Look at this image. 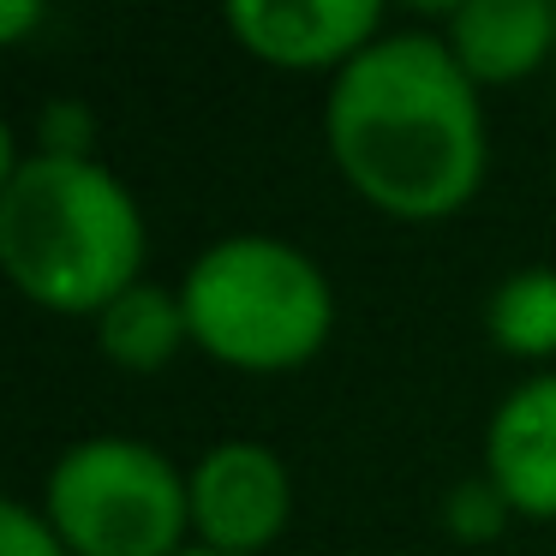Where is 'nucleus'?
<instances>
[{"mask_svg": "<svg viewBox=\"0 0 556 556\" xmlns=\"http://www.w3.org/2000/svg\"><path fill=\"white\" fill-rule=\"evenodd\" d=\"M324 144L336 174L395 222H443L467 210L491 168L479 85L437 30H383L324 97Z\"/></svg>", "mask_w": 556, "mask_h": 556, "instance_id": "obj_1", "label": "nucleus"}, {"mask_svg": "<svg viewBox=\"0 0 556 556\" xmlns=\"http://www.w3.org/2000/svg\"><path fill=\"white\" fill-rule=\"evenodd\" d=\"M144 210L97 156H7L0 269L30 305L97 317L144 281Z\"/></svg>", "mask_w": 556, "mask_h": 556, "instance_id": "obj_2", "label": "nucleus"}, {"mask_svg": "<svg viewBox=\"0 0 556 556\" xmlns=\"http://www.w3.org/2000/svg\"><path fill=\"white\" fill-rule=\"evenodd\" d=\"M192 348L228 371H300L336 336L324 264L281 233H222L180 276Z\"/></svg>", "mask_w": 556, "mask_h": 556, "instance_id": "obj_3", "label": "nucleus"}, {"mask_svg": "<svg viewBox=\"0 0 556 556\" xmlns=\"http://www.w3.org/2000/svg\"><path fill=\"white\" fill-rule=\"evenodd\" d=\"M42 515L73 556H180L192 484L138 437H85L42 479Z\"/></svg>", "mask_w": 556, "mask_h": 556, "instance_id": "obj_4", "label": "nucleus"}, {"mask_svg": "<svg viewBox=\"0 0 556 556\" xmlns=\"http://www.w3.org/2000/svg\"><path fill=\"white\" fill-rule=\"evenodd\" d=\"M186 484H192V544L204 551L257 556L293 520V467L281 460V448L252 437L204 448Z\"/></svg>", "mask_w": 556, "mask_h": 556, "instance_id": "obj_5", "label": "nucleus"}, {"mask_svg": "<svg viewBox=\"0 0 556 556\" xmlns=\"http://www.w3.org/2000/svg\"><path fill=\"white\" fill-rule=\"evenodd\" d=\"M222 25L264 66L341 73L383 37V7L377 0H228Z\"/></svg>", "mask_w": 556, "mask_h": 556, "instance_id": "obj_6", "label": "nucleus"}, {"mask_svg": "<svg viewBox=\"0 0 556 556\" xmlns=\"http://www.w3.org/2000/svg\"><path fill=\"white\" fill-rule=\"evenodd\" d=\"M484 479L527 520H556V371H539L496 401L484 425Z\"/></svg>", "mask_w": 556, "mask_h": 556, "instance_id": "obj_7", "label": "nucleus"}, {"mask_svg": "<svg viewBox=\"0 0 556 556\" xmlns=\"http://www.w3.org/2000/svg\"><path fill=\"white\" fill-rule=\"evenodd\" d=\"M448 54L472 85H515L556 54V7L551 0H460L443 13Z\"/></svg>", "mask_w": 556, "mask_h": 556, "instance_id": "obj_8", "label": "nucleus"}, {"mask_svg": "<svg viewBox=\"0 0 556 556\" xmlns=\"http://www.w3.org/2000/svg\"><path fill=\"white\" fill-rule=\"evenodd\" d=\"M97 348L109 353V365H121L132 377L168 371L180 359V348H192V324H186L180 288L150 281V276L138 288H126L114 305L97 312Z\"/></svg>", "mask_w": 556, "mask_h": 556, "instance_id": "obj_9", "label": "nucleus"}, {"mask_svg": "<svg viewBox=\"0 0 556 556\" xmlns=\"http://www.w3.org/2000/svg\"><path fill=\"white\" fill-rule=\"evenodd\" d=\"M484 329L508 359H556V269H508L484 300Z\"/></svg>", "mask_w": 556, "mask_h": 556, "instance_id": "obj_10", "label": "nucleus"}, {"mask_svg": "<svg viewBox=\"0 0 556 556\" xmlns=\"http://www.w3.org/2000/svg\"><path fill=\"white\" fill-rule=\"evenodd\" d=\"M503 520H515V508H508V496L496 491L484 472L479 479H460L455 491H448V527H455L460 539H496Z\"/></svg>", "mask_w": 556, "mask_h": 556, "instance_id": "obj_11", "label": "nucleus"}, {"mask_svg": "<svg viewBox=\"0 0 556 556\" xmlns=\"http://www.w3.org/2000/svg\"><path fill=\"white\" fill-rule=\"evenodd\" d=\"M0 556H73L49 515L30 503H0Z\"/></svg>", "mask_w": 556, "mask_h": 556, "instance_id": "obj_12", "label": "nucleus"}, {"mask_svg": "<svg viewBox=\"0 0 556 556\" xmlns=\"http://www.w3.org/2000/svg\"><path fill=\"white\" fill-rule=\"evenodd\" d=\"M97 121H90L85 102H54L37 121V150L42 156H97Z\"/></svg>", "mask_w": 556, "mask_h": 556, "instance_id": "obj_13", "label": "nucleus"}, {"mask_svg": "<svg viewBox=\"0 0 556 556\" xmlns=\"http://www.w3.org/2000/svg\"><path fill=\"white\" fill-rule=\"evenodd\" d=\"M37 18H42V7H30V0H0V42H18Z\"/></svg>", "mask_w": 556, "mask_h": 556, "instance_id": "obj_14", "label": "nucleus"}, {"mask_svg": "<svg viewBox=\"0 0 556 556\" xmlns=\"http://www.w3.org/2000/svg\"><path fill=\"white\" fill-rule=\"evenodd\" d=\"M180 556H222V551H204V544H186Z\"/></svg>", "mask_w": 556, "mask_h": 556, "instance_id": "obj_15", "label": "nucleus"}]
</instances>
